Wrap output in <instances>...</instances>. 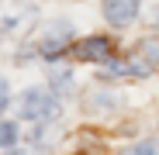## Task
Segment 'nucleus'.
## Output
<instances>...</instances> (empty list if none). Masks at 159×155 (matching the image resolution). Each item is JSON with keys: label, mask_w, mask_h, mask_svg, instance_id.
Here are the masks:
<instances>
[{"label": "nucleus", "mask_w": 159, "mask_h": 155, "mask_svg": "<svg viewBox=\"0 0 159 155\" xmlns=\"http://www.w3.org/2000/svg\"><path fill=\"white\" fill-rule=\"evenodd\" d=\"M125 155H159V138H145L139 145H131Z\"/></svg>", "instance_id": "6e6552de"}, {"label": "nucleus", "mask_w": 159, "mask_h": 155, "mask_svg": "<svg viewBox=\"0 0 159 155\" xmlns=\"http://www.w3.org/2000/svg\"><path fill=\"white\" fill-rule=\"evenodd\" d=\"M73 59L76 62H107L111 59V41L104 35H93V38H83L73 45Z\"/></svg>", "instance_id": "7ed1b4c3"}, {"label": "nucleus", "mask_w": 159, "mask_h": 155, "mask_svg": "<svg viewBox=\"0 0 159 155\" xmlns=\"http://www.w3.org/2000/svg\"><path fill=\"white\" fill-rule=\"evenodd\" d=\"M69 35H73V24L69 21H48V24H42V31H38V52L45 59H59L62 52L69 48Z\"/></svg>", "instance_id": "f257e3e1"}, {"label": "nucleus", "mask_w": 159, "mask_h": 155, "mask_svg": "<svg viewBox=\"0 0 159 155\" xmlns=\"http://www.w3.org/2000/svg\"><path fill=\"white\" fill-rule=\"evenodd\" d=\"M145 72H149V66H142V62H121V66L104 69V76H145Z\"/></svg>", "instance_id": "423d86ee"}, {"label": "nucleus", "mask_w": 159, "mask_h": 155, "mask_svg": "<svg viewBox=\"0 0 159 155\" xmlns=\"http://www.w3.org/2000/svg\"><path fill=\"white\" fill-rule=\"evenodd\" d=\"M21 114L28 117V121H35V124H42V121H56L59 117V100L52 97L48 90H28L24 93V100H21Z\"/></svg>", "instance_id": "f03ea898"}, {"label": "nucleus", "mask_w": 159, "mask_h": 155, "mask_svg": "<svg viewBox=\"0 0 159 155\" xmlns=\"http://www.w3.org/2000/svg\"><path fill=\"white\" fill-rule=\"evenodd\" d=\"M0 138H4V152H14L17 131H14V124H11V121H4V127H0Z\"/></svg>", "instance_id": "1a4fd4ad"}, {"label": "nucleus", "mask_w": 159, "mask_h": 155, "mask_svg": "<svg viewBox=\"0 0 159 155\" xmlns=\"http://www.w3.org/2000/svg\"><path fill=\"white\" fill-rule=\"evenodd\" d=\"M48 83H52V90H56V93H69V86H73V72L62 69V66H52V69H48Z\"/></svg>", "instance_id": "39448f33"}, {"label": "nucleus", "mask_w": 159, "mask_h": 155, "mask_svg": "<svg viewBox=\"0 0 159 155\" xmlns=\"http://www.w3.org/2000/svg\"><path fill=\"white\" fill-rule=\"evenodd\" d=\"M104 17L114 28H125L139 17V0H104Z\"/></svg>", "instance_id": "20e7f679"}, {"label": "nucleus", "mask_w": 159, "mask_h": 155, "mask_svg": "<svg viewBox=\"0 0 159 155\" xmlns=\"http://www.w3.org/2000/svg\"><path fill=\"white\" fill-rule=\"evenodd\" d=\"M135 52H139L149 66H159V38H142V41L135 45Z\"/></svg>", "instance_id": "0eeeda50"}]
</instances>
